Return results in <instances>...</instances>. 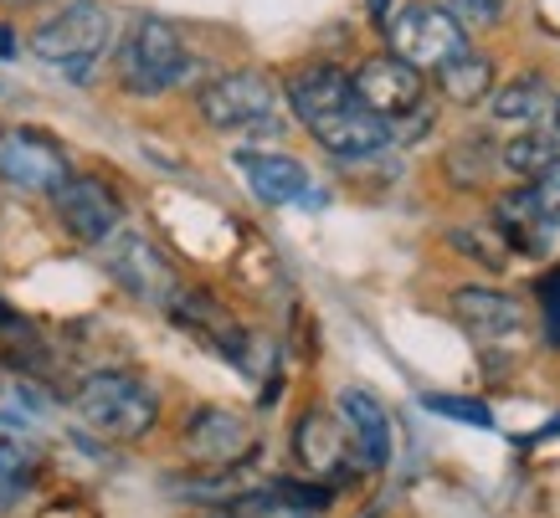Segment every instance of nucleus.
Returning <instances> with one entry per match:
<instances>
[{"label": "nucleus", "instance_id": "1", "mask_svg": "<svg viewBox=\"0 0 560 518\" xmlns=\"http://www.w3.org/2000/svg\"><path fill=\"white\" fill-rule=\"evenodd\" d=\"M289 103H293V114H299V123H304L335 160H345V165L371 160V154H381L390 144L386 123L360 108L355 87H350V72L329 68V62H308V68L293 72Z\"/></svg>", "mask_w": 560, "mask_h": 518}, {"label": "nucleus", "instance_id": "2", "mask_svg": "<svg viewBox=\"0 0 560 518\" xmlns=\"http://www.w3.org/2000/svg\"><path fill=\"white\" fill-rule=\"evenodd\" d=\"M72 411L83 416V426H93L108 442H139L160 421V396L129 369H93L78 385Z\"/></svg>", "mask_w": 560, "mask_h": 518}, {"label": "nucleus", "instance_id": "3", "mask_svg": "<svg viewBox=\"0 0 560 518\" xmlns=\"http://www.w3.org/2000/svg\"><path fill=\"white\" fill-rule=\"evenodd\" d=\"M114 42V16L98 0H72L68 11H57L42 21V32L32 36V51L47 68H62L72 83H88V72Z\"/></svg>", "mask_w": 560, "mask_h": 518}, {"label": "nucleus", "instance_id": "4", "mask_svg": "<svg viewBox=\"0 0 560 518\" xmlns=\"http://www.w3.org/2000/svg\"><path fill=\"white\" fill-rule=\"evenodd\" d=\"M186 68H190L186 42H180V32H175L171 21L139 16L135 32L124 36L119 78H124V87H129V93H139V98H154V93L175 87L180 78H186Z\"/></svg>", "mask_w": 560, "mask_h": 518}, {"label": "nucleus", "instance_id": "5", "mask_svg": "<svg viewBox=\"0 0 560 518\" xmlns=\"http://www.w3.org/2000/svg\"><path fill=\"white\" fill-rule=\"evenodd\" d=\"M386 42H390V57H401L407 68H442L453 62L458 51H468V32L458 26V16L447 5H432V0H417L407 5L401 16L386 26Z\"/></svg>", "mask_w": 560, "mask_h": 518}, {"label": "nucleus", "instance_id": "6", "mask_svg": "<svg viewBox=\"0 0 560 518\" xmlns=\"http://www.w3.org/2000/svg\"><path fill=\"white\" fill-rule=\"evenodd\" d=\"M180 447H186V457L206 472H237L242 462L253 457L257 436L237 411H226V405H196L186 421V432H180Z\"/></svg>", "mask_w": 560, "mask_h": 518}, {"label": "nucleus", "instance_id": "7", "mask_svg": "<svg viewBox=\"0 0 560 518\" xmlns=\"http://www.w3.org/2000/svg\"><path fill=\"white\" fill-rule=\"evenodd\" d=\"M51 211H57V221L83 247H103L124 221V205L114 196V185H103L98 175H68V185L51 190Z\"/></svg>", "mask_w": 560, "mask_h": 518}, {"label": "nucleus", "instance_id": "8", "mask_svg": "<svg viewBox=\"0 0 560 518\" xmlns=\"http://www.w3.org/2000/svg\"><path fill=\"white\" fill-rule=\"evenodd\" d=\"M350 87H355V98H360V108H365V114H375L381 123H390V118L411 114V108L422 103L427 78L417 68H407L401 57L375 51V57H365V62L355 68Z\"/></svg>", "mask_w": 560, "mask_h": 518}, {"label": "nucleus", "instance_id": "9", "mask_svg": "<svg viewBox=\"0 0 560 518\" xmlns=\"http://www.w3.org/2000/svg\"><path fill=\"white\" fill-rule=\"evenodd\" d=\"M272 83L262 72H221L217 83L201 87V118L211 129H253L262 118H272Z\"/></svg>", "mask_w": 560, "mask_h": 518}, {"label": "nucleus", "instance_id": "10", "mask_svg": "<svg viewBox=\"0 0 560 518\" xmlns=\"http://www.w3.org/2000/svg\"><path fill=\"white\" fill-rule=\"evenodd\" d=\"M0 180L51 196L57 185H68V154L57 139L36 134V129H5L0 134Z\"/></svg>", "mask_w": 560, "mask_h": 518}, {"label": "nucleus", "instance_id": "11", "mask_svg": "<svg viewBox=\"0 0 560 518\" xmlns=\"http://www.w3.org/2000/svg\"><path fill=\"white\" fill-rule=\"evenodd\" d=\"M103 262H108V272L119 278L129 293H139V298H154V303H171V293L180 283H175V272H171V262L160 257V251L144 242V236H108L103 242Z\"/></svg>", "mask_w": 560, "mask_h": 518}, {"label": "nucleus", "instance_id": "12", "mask_svg": "<svg viewBox=\"0 0 560 518\" xmlns=\"http://www.w3.org/2000/svg\"><path fill=\"white\" fill-rule=\"evenodd\" d=\"M453 318H458L474 339H483V344L514 339L525 329V308H520L510 293H499V287H458V293H453Z\"/></svg>", "mask_w": 560, "mask_h": 518}, {"label": "nucleus", "instance_id": "13", "mask_svg": "<svg viewBox=\"0 0 560 518\" xmlns=\"http://www.w3.org/2000/svg\"><path fill=\"white\" fill-rule=\"evenodd\" d=\"M335 405H340L345 432L355 436L360 457H365L371 468L390 462V416H386V405L375 401L371 390H360V385H345L340 396H335Z\"/></svg>", "mask_w": 560, "mask_h": 518}, {"label": "nucleus", "instance_id": "14", "mask_svg": "<svg viewBox=\"0 0 560 518\" xmlns=\"http://www.w3.org/2000/svg\"><path fill=\"white\" fill-rule=\"evenodd\" d=\"M237 169H242V180L253 185V196L257 201H268V205H293V201H304L308 196V169L293 160V154H237Z\"/></svg>", "mask_w": 560, "mask_h": 518}, {"label": "nucleus", "instance_id": "15", "mask_svg": "<svg viewBox=\"0 0 560 518\" xmlns=\"http://www.w3.org/2000/svg\"><path fill=\"white\" fill-rule=\"evenodd\" d=\"M493 226L504 236V247L525 251V257H545V251H550V236H556L540 221L535 201H529V185L525 190H504V196L493 201Z\"/></svg>", "mask_w": 560, "mask_h": 518}, {"label": "nucleus", "instance_id": "16", "mask_svg": "<svg viewBox=\"0 0 560 518\" xmlns=\"http://www.w3.org/2000/svg\"><path fill=\"white\" fill-rule=\"evenodd\" d=\"M293 451L308 472H335L345 462V432L329 411H304L293 426Z\"/></svg>", "mask_w": 560, "mask_h": 518}, {"label": "nucleus", "instance_id": "17", "mask_svg": "<svg viewBox=\"0 0 560 518\" xmlns=\"http://www.w3.org/2000/svg\"><path fill=\"white\" fill-rule=\"evenodd\" d=\"M438 87L447 103H458V108H478V103L493 98V62L483 51H458L453 62H442L438 68Z\"/></svg>", "mask_w": 560, "mask_h": 518}, {"label": "nucleus", "instance_id": "18", "mask_svg": "<svg viewBox=\"0 0 560 518\" xmlns=\"http://www.w3.org/2000/svg\"><path fill=\"white\" fill-rule=\"evenodd\" d=\"M550 87H545L540 72H525V78H514L504 93H493V118H504L514 123V134L520 129H540V118L550 114Z\"/></svg>", "mask_w": 560, "mask_h": 518}, {"label": "nucleus", "instance_id": "19", "mask_svg": "<svg viewBox=\"0 0 560 518\" xmlns=\"http://www.w3.org/2000/svg\"><path fill=\"white\" fill-rule=\"evenodd\" d=\"M560 160V139L550 129H520V134L499 150V165L510 169L514 180H535L545 165H556Z\"/></svg>", "mask_w": 560, "mask_h": 518}, {"label": "nucleus", "instance_id": "20", "mask_svg": "<svg viewBox=\"0 0 560 518\" xmlns=\"http://www.w3.org/2000/svg\"><path fill=\"white\" fill-rule=\"evenodd\" d=\"M36 468H42L36 447H26L16 436H0V487H5V493H16V487L32 483Z\"/></svg>", "mask_w": 560, "mask_h": 518}, {"label": "nucleus", "instance_id": "21", "mask_svg": "<svg viewBox=\"0 0 560 518\" xmlns=\"http://www.w3.org/2000/svg\"><path fill=\"white\" fill-rule=\"evenodd\" d=\"M422 405L432 416H447V421H474V426H493V411L483 401H468V396H442V390H427Z\"/></svg>", "mask_w": 560, "mask_h": 518}, {"label": "nucleus", "instance_id": "22", "mask_svg": "<svg viewBox=\"0 0 560 518\" xmlns=\"http://www.w3.org/2000/svg\"><path fill=\"white\" fill-rule=\"evenodd\" d=\"M529 201L540 211V221L550 232H560V160L556 165H545L535 180H529Z\"/></svg>", "mask_w": 560, "mask_h": 518}, {"label": "nucleus", "instance_id": "23", "mask_svg": "<svg viewBox=\"0 0 560 518\" xmlns=\"http://www.w3.org/2000/svg\"><path fill=\"white\" fill-rule=\"evenodd\" d=\"M535 293H540V308H545V339L560 350V268H550L535 283Z\"/></svg>", "mask_w": 560, "mask_h": 518}, {"label": "nucleus", "instance_id": "24", "mask_svg": "<svg viewBox=\"0 0 560 518\" xmlns=\"http://www.w3.org/2000/svg\"><path fill=\"white\" fill-rule=\"evenodd\" d=\"M458 5V26L468 32V26H489V21L504 16V0H453Z\"/></svg>", "mask_w": 560, "mask_h": 518}, {"label": "nucleus", "instance_id": "25", "mask_svg": "<svg viewBox=\"0 0 560 518\" xmlns=\"http://www.w3.org/2000/svg\"><path fill=\"white\" fill-rule=\"evenodd\" d=\"M16 51V42H11V26H0V57H11Z\"/></svg>", "mask_w": 560, "mask_h": 518}, {"label": "nucleus", "instance_id": "26", "mask_svg": "<svg viewBox=\"0 0 560 518\" xmlns=\"http://www.w3.org/2000/svg\"><path fill=\"white\" fill-rule=\"evenodd\" d=\"M550 118H556V139H560V98L550 103Z\"/></svg>", "mask_w": 560, "mask_h": 518}, {"label": "nucleus", "instance_id": "27", "mask_svg": "<svg viewBox=\"0 0 560 518\" xmlns=\"http://www.w3.org/2000/svg\"><path fill=\"white\" fill-rule=\"evenodd\" d=\"M0 498H5V487H0Z\"/></svg>", "mask_w": 560, "mask_h": 518}]
</instances>
